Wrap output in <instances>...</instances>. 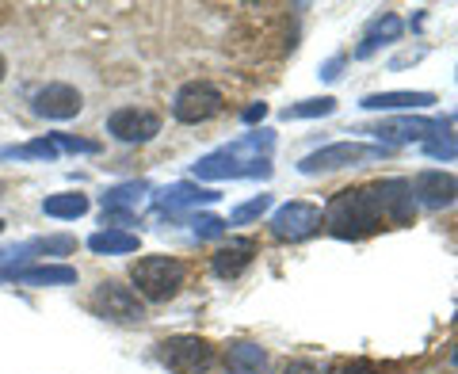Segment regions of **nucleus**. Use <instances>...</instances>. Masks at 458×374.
<instances>
[{
	"label": "nucleus",
	"instance_id": "f257e3e1",
	"mask_svg": "<svg viewBox=\"0 0 458 374\" xmlns=\"http://www.w3.org/2000/svg\"><path fill=\"white\" fill-rule=\"evenodd\" d=\"M276 149V134L271 131H256L245 134L229 146L207 153L203 161H195L191 172L195 180H241V176H271V161L267 153Z\"/></svg>",
	"mask_w": 458,
	"mask_h": 374
},
{
	"label": "nucleus",
	"instance_id": "f03ea898",
	"mask_svg": "<svg viewBox=\"0 0 458 374\" xmlns=\"http://www.w3.org/2000/svg\"><path fill=\"white\" fill-rule=\"evenodd\" d=\"M325 225L328 234L340 237V241H360V237H370L382 229V207H378V195H375V183L367 187H344L328 199L325 207Z\"/></svg>",
	"mask_w": 458,
	"mask_h": 374
},
{
	"label": "nucleus",
	"instance_id": "7ed1b4c3",
	"mask_svg": "<svg viewBox=\"0 0 458 374\" xmlns=\"http://www.w3.org/2000/svg\"><path fill=\"white\" fill-rule=\"evenodd\" d=\"M183 279H188V268H183L176 256H141V260L131 264V283L141 302L176 298Z\"/></svg>",
	"mask_w": 458,
	"mask_h": 374
},
{
	"label": "nucleus",
	"instance_id": "20e7f679",
	"mask_svg": "<svg viewBox=\"0 0 458 374\" xmlns=\"http://www.w3.org/2000/svg\"><path fill=\"white\" fill-rule=\"evenodd\" d=\"M73 249H77V237H65V234L8 244V249H0V283H16V276L31 268L35 256H69Z\"/></svg>",
	"mask_w": 458,
	"mask_h": 374
},
{
	"label": "nucleus",
	"instance_id": "39448f33",
	"mask_svg": "<svg viewBox=\"0 0 458 374\" xmlns=\"http://www.w3.org/2000/svg\"><path fill=\"white\" fill-rule=\"evenodd\" d=\"M386 153H390L386 146H367V141H336V146H325L318 153L302 157L298 172H302V176H325V172H336V168H355L363 161H378Z\"/></svg>",
	"mask_w": 458,
	"mask_h": 374
},
{
	"label": "nucleus",
	"instance_id": "423d86ee",
	"mask_svg": "<svg viewBox=\"0 0 458 374\" xmlns=\"http://www.w3.org/2000/svg\"><path fill=\"white\" fill-rule=\"evenodd\" d=\"M89 306H92V313H99V318H107L114 325H141V321H146V302L138 298L134 286H123L114 279L96 286L92 298H89Z\"/></svg>",
	"mask_w": 458,
	"mask_h": 374
},
{
	"label": "nucleus",
	"instance_id": "0eeeda50",
	"mask_svg": "<svg viewBox=\"0 0 458 374\" xmlns=\"http://www.w3.org/2000/svg\"><path fill=\"white\" fill-rule=\"evenodd\" d=\"M157 359L172 374H207L214 367V344L203 336H168L157 344Z\"/></svg>",
	"mask_w": 458,
	"mask_h": 374
},
{
	"label": "nucleus",
	"instance_id": "6e6552de",
	"mask_svg": "<svg viewBox=\"0 0 458 374\" xmlns=\"http://www.w3.org/2000/svg\"><path fill=\"white\" fill-rule=\"evenodd\" d=\"M222 89L218 84H210V81H188V84H180V92L172 96V115H176V123L183 126H199V123H207L214 119V115L222 111Z\"/></svg>",
	"mask_w": 458,
	"mask_h": 374
},
{
	"label": "nucleus",
	"instance_id": "1a4fd4ad",
	"mask_svg": "<svg viewBox=\"0 0 458 374\" xmlns=\"http://www.w3.org/2000/svg\"><path fill=\"white\" fill-rule=\"evenodd\" d=\"M107 134L126 146H146L161 134V115L146 107H119L107 115Z\"/></svg>",
	"mask_w": 458,
	"mask_h": 374
},
{
	"label": "nucleus",
	"instance_id": "9d476101",
	"mask_svg": "<svg viewBox=\"0 0 458 374\" xmlns=\"http://www.w3.org/2000/svg\"><path fill=\"white\" fill-rule=\"evenodd\" d=\"M31 111L38 119H50V123H65V119H77L84 111V96L65 81H50L31 96Z\"/></svg>",
	"mask_w": 458,
	"mask_h": 374
},
{
	"label": "nucleus",
	"instance_id": "9b49d317",
	"mask_svg": "<svg viewBox=\"0 0 458 374\" xmlns=\"http://www.w3.org/2000/svg\"><path fill=\"white\" fill-rule=\"evenodd\" d=\"M321 207L313 203H302V199H294V203L279 207L276 214H271V234H276L279 241H306L321 229Z\"/></svg>",
	"mask_w": 458,
	"mask_h": 374
},
{
	"label": "nucleus",
	"instance_id": "f8f14e48",
	"mask_svg": "<svg viewBox=\"0 0 458 374\" xmlns=\"http://www.w3.org/2000/svg\"><path fill=\"white\" fill-rule=\"evenodd\" d=\"M218 191L214 187H199L191 180H180V183H172V187H161V191L153 195V207L161 218H180L183 210H195V207H210V203H218Z\"/></svg>",
	"mask_w": 458,
	"mask_h": 374
},
{
	"label": "nucleus",
	"instance_id": "ddd939ff",
	"mask_svg": "<svg viewBox=\"0 0 458 374\" xmlns=\"http://www.w3.org/2000/svg\"><path fill=\"white\" fill-rule=\"evenodd\" d=\"M149 195V183L146 180H126V183H114L104 191V225L114 229V225H131L134 222V210L141 207V199Z\"/></svg>",
	"mask_w": 458,
	"mask_h": 374
},
{
	"label": "nucleus",
	"instance_id": "4468645a",
	"mask_svg": "<svg viewBox=\"0 0 458 374\" xmlns=\"http://www.w3.org/2000/svg\"><path fill=\"white\" fill-rule=\"evenodd\" d=\"M370 134L378 141H394V146H401V141H436L447 134V123L443 119H386L378 126H370Z\"/></svg>",
	"mask_w": 458,
	"mask_h": 374
},
{
	"label": "nucleus",
	"instance_id": "2eb2a0df",
	"mask_svg": "<svg viewBox=\"0 0 458 374\" xmlns=\"http://www.w3.org/2000/svg\"><path fill=\"white\" fill-rule=\"evenodd\" d=\"M409 187H412V199L428 210H443L458 199V180L451 172H439V168H424Z\"/></svg>",
	"mask_w": 458,
	"mask_h": 374
},
{
	"label": "nucleus",
	"instance_id": "dca6fc26",
	"mask_svg": "<svg viewBox=\"0 0 458 374\" xmlns=\"http://www.w3.org/2000/svg\"><path fill=\"white\" fill-rule=\"evenodd\" d=\"M375 195H378L386 222L412 225V218H417V199H412L409 180H382V183H375Z\"/></svg>",
	"mask_w": 458,
	"mask_h": 374
},
{
	"label": "nucleus",
	"instance_id": "f3484780",
	"mask_svg": "<svg viewBox=\"0 0 458 374\" xmlns=\"http://www.w3.org/2000/svg\"><path fill=\"white\" fill-rule=\"evenodd\" d=\"M252 256H256V241L252 237H233L229 244H222V249L214 252L210 268H214V276L218 279H237L241 271L252 264Z\"/></svg>",
	"mask_w": 458,
	"mask_h": 374
},
{
	"label": "nucleus",
	"instance_id": "a211bd4d",
	"mask_svg": "<svg viewBox=\"0 0 458 374\" xmlns=\"http://www.w3.org/2000/svg\"><path fill=\"white\" fill-rule=\"evenodd\" d=\"M225 370L229 374H271V359L260 344L252 340H233L225 348Z\"/></svg>",
	"mask_w": 458,
	"mask_h": 374
},
{
	"label": "nucleus",
	"instance_id": "6ab92c4d",
	"mask_svg": "<svg viewBox=\"0 0 458 374\" xmlns=\"http://www.w3.org/2000/svg\"><path fill=\"white\" fill-rule=\"evenodd\" d=\"M432 104H436L432 92H370V96H363L367 111H420Z\"/></svg>",
	"mask_w": 458,
	"mask_h": 374
},
{
	"label": "nucleus",
	"instance_id": "aec40b11",
	"mask_svg": "<svg viewBox=\"0 0 458 374\" xmlns=\"http://www.w3.org/2000/svg\"><path fill=\"white\" fill-rule=\"evenodd\" d=\"M77 268L69 264H31L16 276V286H73Z\"/></svg>",
	"mask_w": 458,
	"mask_h": 374
},
{
	"label": "nucleus",
	"instance_id": "412c9836",
	"mask_svg": "<svg viewBox=\"0 0 458 374\" xmlns=\"http://www.w3.org/2000/svg\"><path fill=\"white\" fill-rule=\"evenodd\" d=\"M89 195H81V191H57V195H47L42 199V214L47 218H57V222H77L89 214Z\"/></svg>",
	"mask_w": 458,
	"mask_h": 374
},
{
	"label": "nucleus",
	"instance_id": "4be33fe9",
	"mask_svg": "<svg viewBox=\"0 0 458 374\" xmlns=\"http://www.w3.org/2000/svg\"><path fill=\"white\" fill-rule=\"evenodd\" d=\"M138 234H126V229H99V234L89 237V249L96 256H126V252H138Z\"/></svg>",
	"mask_w": 458,
	"mask_h": 374
},
{
	"label": "nucleus",
	"instance_id": "5701e85b",
	"mask_svg": "<svg viewBox=\"0 0 458 374\" xmlns=\"http://www.w3.org/2000/svg\"><path fill=\"white\" fill-rule=\"evenodd\" d=\"M401 31H405V23H401V16H394V12H386L382 20H375L367 27V38H363V47L355 50V57H367V54H375L382 42H394L401 38Z\"/></svg>",
	"mask_w": 458,
	"mask_h": 374
},
{
	"label": "nucleus",
	"instance_id": "b1692460",
	"mask_svg": "<svg viewBox=\"0 0 458 374\" xmlns=\"http://www.w3.org/2000/svg\"><path fill=\"white\" fill-rule=\"evenodd\" d=\"M57 146L47 138H35V141H23V146H4L0 149V161H57Z\"/></svg>",
	"mask_w": 458,
	"mask_h": 374
},
{
	"label": "nucleus",
	"instance_id": "393cba45",
	"mask_svg": "<svg viewBox=\"0 0 458 374\" xmlns=\"http://www.w3.org/2000/svg\"><path fill=\"white\" fill-rule=\"evenodd\" d=\"M336 111V99L333 96H321V99H302V104H291L283 111V119H325V115Z\"/></svg>",
	"mask_w": 458,
	"mask_h": 374
},
{
	"label": "nucleus",
	"instance_id": "a878e982",
	"mask_svg": "<svg viewBox=\"0 0 458 374\" xmlns=\"http://www.w3.org/2000/svg\"><path fill=\"white\" fill-rule=\"evenodd\" d=\"M267 207H271V195H256L252 203H241L233 214H229V222H233V225L256 222V218H260V214H267Z\"/></svg>",
	"mask_w": 458,
	"mask_h": 374
},
{
	"label": "nucleus",
	"instance_id": "bb28decb",
	"mask_svg": "<svg viewBox=\"0 0 458 374\" xmlns=\"http://www.w3.org/2000/svg\"><path fill=\"white\" fill-rule=\"evenodd\" d=\"M225 225L222 218H214V214H199V218H191V229L199 241H214V237H225Z\"/></svg>",
	"mask_w": 458,
	"mask_h": 374
},
{
	"label": "nucleus",
	"instance_id": "cd10ccee",
	"mask_svg": "<svg viewBox=\"0 0 458 374\" xmlns=\"http://www.w3.org/2000/svg\"><path fill=\"white\" fill-rule=\"evenodd\" d=\"M50 141L57 146V153H99V141H89V138H73V134H50Z\"/></svg>",
	"mask_w": 458,
	"mask_h": 374
},
{
	"label": "nucleus",
	"instance_id": "c85d7f7f",
	"mask_svg": "<svg viewBox=\"0 0 458 374\" xmlns=\"http://www.w3.org/2000/svg\"><path fill=\"white\" fill-rule=\"evenodd\" d=\"M424 153H428V157H436V161H451V157L458 153V141H451V138L424 141Z\"/></svg>",
	"mask_w": 458,
	"mask_h": 374
},
{
	"label": "nucleus",
	"instance_id": "c756f323",
	"mask_svg": "<svg viewBox=\"0 0 458 374\" xmlns=\"http://www.w3.org/2000/svg\"><path fill=\"white\" fill-rule=\"evenodd\" d=\"M340 65H344V57H333V62H325V65H321V77H325V81H336V77H340Z\"/></svg>",
	"mask_w": 458,
	"mask_h": 374
},
{
	"label": "nucleus",
	"instance_id": "7c9ffc66",
	"mask_svg": "<svg viewBox=\"0 0 458 374\" xmlns=\"http://www.w3.org/2000/svg\"><path fill=\"white\" fill-rule=\"evenodd\" d=\"M264 115H267V104H252V107H245V115H241V119H245V123H260Z\"/></svg>",
	"mask_w": 458,
	"mask_h": 374
},
{
	"label": "nucleus",
	"instance_id": "2f4dec72",
	"mask_svg": "<svg viewBox=\"0 0 458 374\" xmlns=\"http://www.w3.org/2000/svg\"><path fill=\"white\" fill-rule=\"evenodd\" d=\"M340 374H375V370H370L367 363H352V367H344Z\"/></svg>",
	"mask_w": 458,
	"mask_h": 374
},
{
	"label": "nucleus",
	"instance_id": "473e14b6",
	"mask_svg": "<svg viewBox=\"0 0 458 374\" xmlns=\"http://www.w3.org/2000/svg\"><path fill=\"white\" fill-rule=\"evenodd\" d=\"M286 374H313V367H302V363H294V367H286Z\"/></svg>",
	"mask_w": 458,
	"mask_h": 374
},
{
	"label": "nucleus",
	"instance_id": "72a5a7b5",
	"mask_svg": "<svg viewBox=\"0 0 458 374\" xmlns=\"http://www.w3.org/2000/svg\"><path fill=\"white\" fill-rule=\"evenodd\" d=\"M4 77H8V57L0 54V84H4Z\"/></svg>",
	"mask_w": 458,
	"mask_h": 374
},
{
	"label": "nucleus",
	"instance_id": "f704fd0d",
	"mask_svg": "<svg viewBox=\"0 0 458 374\" xmlns=\"http://www.w3.org/2000/svg\"><path fill=\"white\" fill-rule=\"evenodd\" d=\"M451 363H454V367H458V348H454V352H451Z\"/></svg>",
	"mask_w": 458,
	"mask_h": 374
},
{
	"label": "nucleus",
	"instance_id": "c9c22d12",
	"mask_svg": "<svg viewBox=\"0 0 458 374\" xmlns=\"http://www.w3.org/2000/svg\"><path fill=\"white\" fill-rule=\"evenodd\" d=\"M0 234H4V218H0Z\"/></svg>",
	"mask_w": 458,
	"mask_h": 374
},
{
	"label": "nucleus",
	"instance_id": "e433bc0d",
	"mask_svg": "<svg viewBox=\"0 0 458 374\" xmlns=\"http://www.w3.org/2000/svg\"><path fill=\"white\" fill-rule=\"evenodd\" d=\"M0 191H4V180H0Z\"/></svg>",
	"mask_w": 458,
	"mask_h": 374
}]
</instances>
